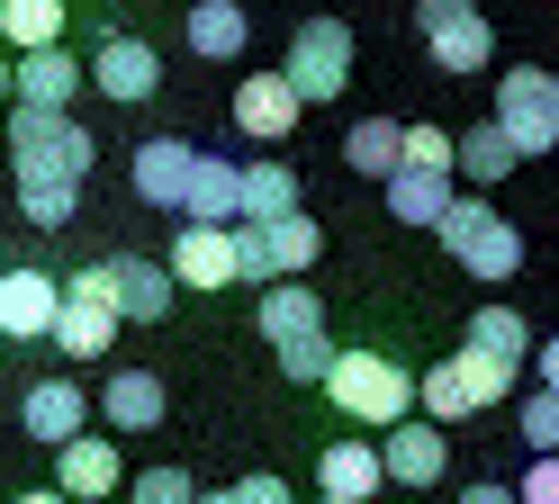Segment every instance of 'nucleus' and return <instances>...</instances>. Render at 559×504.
<instances>
[{
	"label": "nucleus",
	"mask_w": 559,
	"mask_h": 504,
	"mask_svg": "<svg viewBox=\"0 0 559 504\" xmlns=\"http://www.w3.org/2000/svg\"><path fill=\"white\" fill-rule=\"evenodd\" d=\"M163 271H171V288H226V279H235V252H226L217 226H181Z\"/></svg>",
	"instance_id": "nucleus-21"
},
{
	"label": "nucleus",
	"mask_w": 559,
	"mask_h": 504,
	"mask_svg": "<svg viewBox=\"0 0 559 504\" xmlns=\"http://www.w3.org/2000/svg\"><path fill=\"white\" fill-rule=\"evenodd\" d=\"M91 91H99V99H118V108L154 99V91H163V55H154V36L109 27V36H99V55H91Z\"/></svg>",
	"instance_id": "nucleus-8"
},
{
	"label": "nucleus",
	"mask_w": 559,
	"mask_h": 504,
	"mask_svg": "<svg viewBox=\"0 0 559 504\" xmlns=\"http://www.w3.org/2000/svg\"><path fill=\"white\" fill-rule=\"evenodd\" d=\"M514 432H523V442H533V459H559V396H523V406H514Z\"/></svg>",
	"instance_id": "nucleus-31"
},
{
	"label": "nucleus",
	"mask_w": 559,
	"mask_h": 504,
	"mask_svg": "<svg viewBox=\"0 0 559 504\" xmlns=\"http://www.w3.org/2000/svg\"><path fill=\"white\" fill-rule=\"evenodd\" d=\"M397 135H406L397 118H361L353 135H343V163H353L361 180H389L397 171Z\"/></svg>",
	"instance_id": "nucleus-30"
},
{
	"label": "nucleus",
	"mask_w": 559,
	"mask_h": 504,
	"mask_svg": "<svg viewBox=\"0 0 559 504\" xmlns=\"http://www.w3.org/2000/svg\"><path fill=\"white\" fill-rule=\"evenodd\" d=\"M181 226H235V163L226 154H199L190 163V190H181Z\"/></svg>",
	"instance_id": "nucleus-22"
},
{
	"label": "nucleus",
	"mask_w": 559,
	"mask_h": 504,
	"mask_svg": "<svg viewBox=\"0 0 559 504\" xmlns=\"http://www.w3.org/2000/svg\"><path fill=\"white\" fill-rule=\"evenodd\" d=\"M433 235H442V252H451V262H461L469 279H487V288H506V279L523 271V235H514L487 199H451Z\"/></svg>",
	"instance_id": "nucleus-3"
},
{
	"label": "nucleus",
	"mask_w": 559,
	"mask_h": 504,
	"mask_svg": "<svg viewBox=\"0 0 559 504\" xmlns=\"http://www.w3.org/2000/svg\"><path fill=\"white\" fill-rule=\"evenodd\" d=\"M262 334H271V351L317 343V334H325V298H307V279H280V288H262Z\"/></svg>",
	"instance_id": "nucleus-20"
},
{
	"label": "nucleus",
	"mask_w": 559,
	"mask_h": 504,
	"mask_svg": "<svg viewBox=\"0 0 559 504\" xmlns=\"http://www.w3.org/2000/svg\"><path fill=\"white\" fill-rule=\"evenodd\" d=\"M280 82L298 91V108L343 99V82H353V27H343V19H298V27H289V63H280Z\"/></svg>",
	"instance_id": "nucleus-4"
},
{
	"label": "nucleus",
	"mask_w": 559,
	"mask_h": 504,
	"mask_svg": "<svg viewBox=\"0 0 559 504\" xmlns=\"http://www.w3.org/2000/svg\"><path fill=\"white\" fill-rule=\"evenodd\" d=\"M442 370H451V387L469 396V415H478V406H506V396H514V370H506V360H487V351H469V343L451 351Z\"/></svg>",
	"instance_id": "nucleus-28"
},
{
	"label": "nucleus",
	"mask_w": 559,
	"mask_h": 504,
	"mask_svg": "<svg viewBox=\"0 0 559 504\" xmlns=\"http://www.w3.org/2000/svg\"><path fill=\"white\" fill-rule=\"evenodd\" d=\"M73 91H82V63L73 55H19L10 63V108H46V118H73Z\"/></svg>",
	"instance_id": "nucleus-12"
},
{
	"label": "nucleus",
	"mask_w": 559,
	"mask_h": 504,
	"mask_svg": "<svg viewBox=\"0 0 559 504\" xmlns=\"http://www.w3.org/2000/svg\"><path fill=\"white\" fill-rule=\"evenodd\" d=\"M46 343L63 360H99L118 343V315H109V279H99V262L82 279H63V298H55V324H46Z\"/></svg>",
	"instance_id": "nucleus-5"
},
{
	"label": "nucleus",
	"mask_w": 559,
	"mask_h": 504,
	"mask_svg": "<svg viewBox=\"0 0 559 504\" xmlns=\"http://www.w3.org/2000/svg\"><path fill=\"white\" fill-rule=\"evenodd\" d=\"M451 171L487 190V180H506V171H514V144H506L497 127H469V135H451Z\"/></svg>",
	"instance_id": "nucleus-29"
},
{
	"label": "nucleus",
	"mask_w": 559,
	"mask_h": 504,
	"mask_svg": "<svg viewBox=\"0 0 559 504\" xmlns=\"http://www.w3.org/2000/svg\"><path fill=\"white\" fill-rule=\"evenodd\" d=\"M0 108H10V55H0Z\"/></svg>",
	"instance_id": "nucleus-40"
},
{
	"label": "nucleus",
	"mask_w": 559,
	"mask_h": 504,
	"mask_svg": "<svg viewBox=\"0 0 559 504\" xmlns=\"http://www.w3.org/2000/svg\"><path fill=\"white\" fill-rule=\"evenodd\" d=\"M235 127L262 135V144L298 135V91L280 82V72H243V82H235Z\"/></svg>",
	"instance_id": "nucleus-16"
},
{
	"label": "nucleus",
	"mask_w": 559,
	"mask_h": 504,
	"mask_svg": "<svg viewBox=\"0 0 559 504\" xmlns=\"http://www.w3.org/2000/svg\"><path fill=\"white\" fill-rule=\"evenodd\" d=\"M19 504H63V495H55V487H37V495H19Z\"/></svg>",
	"instance_id": "nucleus-39"
},
{
	"label": "nucleus",
	"mask_w": 559,
	"mask_h": 504,
	"mask_svg": "<svg viewBox=\"0 0 559 504\" xmlns=\"http://www.w3.org/2000/svg\"><path fill=\"white\" fill-rule=\"evenodd\" d=\"M91 127L82 118H46V108H10V171L19 180H55V190H82L91 180Z\"/></svg>",
	"instance_id": "nucleus-1"
},
{
	"label": "nucleus",
	"mask_w": 559,
	"mask_h": 504,
	"mask_svg": "<svg viewBox=\"0 0 559 504\" xmlns=\"http://www.w3.org/2000/svg\"><path fill=\"white\" fill-rule=\"evenodd\" d=\"M99 279H109V315L118 324H163L171 315V271L145 262V252H109Z\"/></svg>",
	"instance_id": "nucleus-9"
},
{
	"label": "nucleus",
	"mask_w": 559,
	"mask_h": 504,
	"mask_svg": "<svg viewBox=\"0 0 559 504\" xmlns=\"http://www.w3.org/2000/svg\"><path fill=\"white\" fill-rule=\"evenodd\" d=\"M55 298H63V288L46 279V271H0V334H10V343H37L46 334V324H55Z\"/></svg>",
	"instance_id": "nucleus-18"
},
{
	"label": "nucleus",
	"mask_w": 559,
	"mask_h": 504,
	"mask_svg": "<svg viewBox=\"0 0 559 504\" xmlns=\"http://www.w3.org/2000/svg\"><path fill=\"white\" fill-rule=\"evenodd\" d=\"M163 415H171V396H163L154 370H118L109 387H99V423L109 432H154Z\"/></svg>",
	"instance_id": "nucleus-19"
},
{
	"label": "nucleus",
	"mask_w": 559,
	"mask_h": 504,
	"mask_svg": "<svg viewBox=\"0 0 559 504\" xmlns=\"http://www.w3.org/2000/svg\"><path fill=\"white\" fill-rule=\"evenodd\" d=\"M442 459H451V442L433 423H397V432H379V478L389 487H442Z\"/></svg>",
	"instance_id": "nucleus-11"
},
{
	"label": "nucleus",
	"mask_w": 559,
	"mask_h": 504,
	"mask_svg": "<svg viewBox=\"0 0 559 504\" xmlns=\"http://www.w3.org/2000/svg\"><path fill=\"white\" fill-rule=\"evenodd\" d=\"M487 127L514 144V163H523V154H550V144H559V118H550V72H542V63H514L506 82H497V118H487Z\"/></svg>",
	"instance_id": "nucleus-7"
},
{
	"label": "nucleus",
	"mask_w": 559,
	"mask_h": 504,
	"mask_svg": "<svg viewBox=\"0 0 559 504\" xmlns=\"http://www.w3.org/2000/svg\"><path fill=\"white\" fill-rule=\"evenodd\" d=\"M19 423L37 432V442H82V423H91V396H82V379H37L27 387V406H19Z\"/></svg>",
	"instance_id": "nucleus-17"
},
{
	"label": "nucleus",
	"mask_w": 559,
	"mask_h": 504,
	"mask_svg": "<svg viewBox=\"0 0 559 504\" xmlns=\"http://www.w3.org/2000/svg\"><path fill=\"white\" fill-rule=\"evenodd\" d=\"M0 36H10V63L55 55L63 46V0H0Z\"/></svg>",
	"instance_id": "nucleus-23"
},
{
	"label": "nucleus",
	"mask_w": 559,
	"mask_h": 504,
	"mask_svg": "<svg viewBox=\"0 0 559 504\" xmlns=\"http://www.w3.org/2000/svg\"><path fill=\"white\" fill-rule=\"evenodd\" d=\"M190 163H199V144H181V135H145L135 144V199L145 207H181V190H190Z\"/></svg>",
	"instance_id": "nucleus-14"
},
{
	"label": "nucleus",
	"mask_w": 559,
	"mask_h": 504,
	"mask_svg": "<svg viewBox=\"0 0 559 504\" xmlns=\"http://www.w3.org/2000/svg\"><path fill=\"white\" fill-rule=\"evenodd\" d=\"M533 370H542V396H559V334L533 343Z\"/></svg>",
	"instance_id": "nucleus-37"
},
{
	"label": "nucleus",
	"mask_w": 559,
	"mask_h": 504,
	"mask_svg": "<svg viewBox=\"0 0 559 504\" xmlns=\"http://www.w3.org/2000/svg\"><path fill=\"white\" fill-rule=\"evenodd\" d=\"M199 504H226V487H217V495H199Z\"/></svg>",
	"instance_id": "nucleus-42"
},
{
	"label": "nucleus",
	"mask_w": 559,
	"mask_h": 504,
	"mask_svg": "<svg viewBox=\"0 0 559 504\" xmlns=\"http://www.w3.org/2000/svg\"><path fill=\"white\" fill-rule=\"evenodd\" d=\"M280 370H289L298 387H325V370H334V334H317V343H298V351H280Z\"/></svg>",
	"instance_id": "nucleus-34"
},
{
	"label": "nucleus",
	"mask_w": 559,
	"mask_h": 504,
	"mask_svg": "<svg viewBox=\"0 0 559 504\" xmlns=\"http://www.w3.org/2000/svg\"><path fill=\"white\" fill-rule=\"evenodd\" d=\"M550 118H559V72H550Z\"/></svg>",
	"instance_id": "nucleus-41"
},
{
	"label": "nucleus",
	"mask_w": 559,
	"mask_h": 504,
	"mask_svg": "<svg viewBox=\"0 0 559 504\" xmlns=\"http://www.w3.org/2000/svg\"><path fill=\"white\" fill-rule=\"evenodd\" d=\"M118 487H127L118 442H91V432H82V442L55 451V495H63V504H99V495H118Z\"/></svg>",
	"instance_id": "nucleus-10"
},
{
	"label": "nucleus",
	"mask_w": 559,
	"mask_h": 504,
	"mask_svg": "<svg viewBox=\"0 0 559 504\" xmlns=\"http://www.w3.org/2000/svg\"><path fill=\"white\" fill-rule=\"evenodd\" d=\"M226 504H298V495H289V478L253 468V478H235V487H226Z\"/></svg>",
	"instance_id": "nucleus-35"
},
{
	"label": "nucleus",
	"mask_w": 559,
	"mask_h": 504,
	"mask_svg": "<svg viewBox=\"0 0 559 504\" xmlns=\"http://www.w3.org/2000/svg\"><path fill=\"white\" fill-rule=\"evenodd\" d=\"M451 207V171H389V216L397 226H442Z\"/></svg>",
	"instance_id": "nucleus-25"
},
{
	"label": "nucleus",
	"mask_w": 559,
	"mask_h": 504,
	"mask_svg": "<svg viewBox=\"0 0 559 504\" xmlns=\"http://www.w3.org/2000/svg\"><path fill=\"white\" fill-rule=\"evenodd\" d=\"M514 504H559V459H533V468H523Z\"/></svg>",
	"instance_id": "nucleus-36"
},
{
	"label": "nucleus",
	"mask_w": 559,
	"mask_h": 504,
	"mask_svg": "<svg viewBox=\"0 0 559 504\" xmlns=\"http://www.w3.org/2000/svg\"><path fill=\"white\" fill-rule=\"evenodd\" d=\"M298 216V171L289 163H235V226H280Z\"/></svg>",
	"instance_id": "nucleus-15"
},
{
	"label": "nucleus",
	"mask_w": 559,
	"mask_h": 504,
	"mask_svg": "<svg viewBox=\"0 0 559 504\" xmlns=\"http://www.w3.org/2000/svg\"><path fill=\"white\" fill-rule=\"evenodd\" d=\"M243 46H253V19H243L235 0H199V10H190V55H207V63H235Z\"/></svg>",
	"instance_id": "nucleus-24"
},
{
	"label": "nucleus",
	"mask_w": 559,
	"mask_h": 504,
	"mask_svg": "<svg viewBox=\"0 0 559 504\" xmlns=\"http://www.w3.org/2000/svg\"><path fill=\"white\" fill-rule=\"evenodd\" d=\"M379 442H325L317 451V495L325 504H379Z\"/></svg>",
	"instance_id": "nucleus-13"
},
{
	"label": "nucleus",
	"mask_w": 559,
	"mask_h": 504,
	"mask_svg": "<svg viewBox=\"0 0 559 504\" xmlns=\"http://www.w3.org/2000/svg\"><path fill=\"white\" fill-rule=\"evenodd\" d=\"M461 504H514V487H497V478H478V487H461Z\"/></svg>",
	"instance_id": "nucleus-38"
},
{
	"label": "nucleus",
	"mask_w": 559,
	"mask_h": 504,
	"mask_svg": "<svg viewBox=\"0 0 559 504\" xmlns=\"http://www.w3.org/2000/svg\"><path fill=\"white\" fill-rule=\"evenodd\" d=\"M469 351H487V360H506V370H523V360H533V324H523L514 307H478V315H469Z\"/></svg>",
	"instance_id": "nucleus-27"
},
{
	"label": "nucleus",
	"mask_w": 559,
	"mask_h": 504,
	"mask_svg": "<svg viewBox=\"0 0 559 504\" xmlns=\"http://www.w3.org/2000/svg\"><path fill=\"white\" fill-rule=\"evenodd\" d=\"M415 36H425V55L442 72H487L497 63V27H487V10H469V0H425V10H415Z\"/></svg>",
	"instance_id": "nucleus-6"
},
{
	"label": "nucleus",
	"mask_w": 559,
	"mask_h": 504,
	"mask_svg": "<svg viewBox=\"0 0 559 504\" xmlns=\"http://www.w3.org/2000/svg\"><path fill=\"white\" fill-rule=\"evenodd\" d=\"M127 504H199L190 468H145V478H127Z\"/></svg>",
	"instance_id": "nucleus-33"
},
{
	"label": "nucleus",
	"mask_w": 559,
	"mask_h": 504,
	"mask_svg": "<svg viewBox=\"0 0 559 504\" xmlns=\"http://www.w3.org/2000/svg\"><path fill=\"white\" fill-rule=\"evenodd\" d=\"M325 396L353 423H370V432H397L406 415H415V379L397 370L389 351H334V370H325Z\"/></svg>",
	"instance_id": "nucleus-2"
},
{
	"label": "nucleus",
	"mask_w": 559,
	"mask_h": 504,
	"mask_svg": "<svg viewBox=\"0 0 559 504\" xmlns=\"http://www.w3.org/2000/svg\"><path fill=\"white\" fill-rule=\"evenodd\" d=\"M317 504H325V495H317Z\"/></svg>",
	"instance_id": "nucleus-43"
},
{
	"label": "nucleus",
	"mask_w": 559,
	"mask_h": 504,
	"mask_svg": "<svg viewBox=\"0 0 559 504\" xmlns=\"http://www.w3.org/2000/svg\"><path fill=\"white\" fill-rule=\"evenodd\" d=\"M325 252V235L307 226V207L298 216H280V226H262V262H271V279H307V262Z\"/></svg>",
	"instance_id": "nucleus-26"
},
{
	"label": "nucleus",
	"mask_w": 559,
	"mask_h": 504,
	"mask_svg": "<svg viewBox=\"0 0 559 504\" xmlns=\"http://www.w3.org/2000/svg\"><path fill=\"white\" fill-rule=\"evenodd\" d=\"M73 207H82V190H55V180H19V216H27V226H73Z\"/></svg>",
	"instance_id": "nucleus-32"
}]
</instances>
